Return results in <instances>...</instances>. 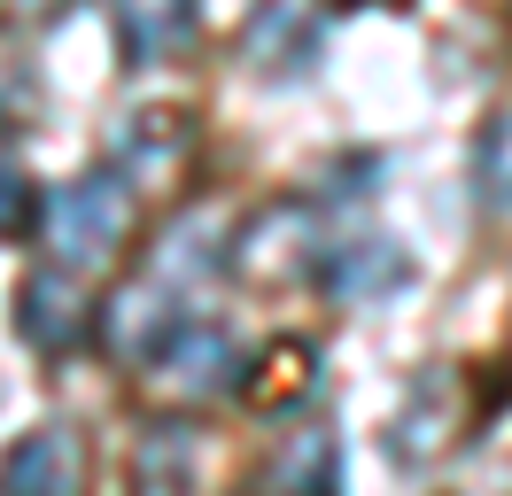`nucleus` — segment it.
Listing matches in <instances>:
<instances>
[{
  "instance_id": "nucleus-2",
  "label": "nucleus",
  "mask_w": 512,
  "mask_h": 496,
  "mask_svg": "<svg viewBox=\"0 0 512 496\" xmlns=\"http://www.w3.org/2000/svg\"><path fill=\"white\" fill-rule=\"evenodd\" d=\"M78 489V442L63 427H32L0 458V496H70Z\"/></svg>"
},
{
  "instance_id": "nucleus-6",
  "label": "nucleus",
  "mask_w": 512,
  "mask_h": 496,
  "mask_svg": "<svg viewBox=\"0 0 512 496\" xmlns=\"http://www.w3.org/2000/svg\"><path fill=\"white\" fill-rule=\"evenodd\" d=\"M272 489L280 496H342V450H334V434L288 442V458L272 465Z\"/></svg>"
},
{
  "instance_id": "nucleus-8",
  "label": "nucleus",
  "mask_w": 512,
  "mask_h": 496,
  "mask_svg": "<svg viewBox=\"0 0 512 496\" xmlns=\"http://www.w3.org/2000/svg\"><path fill=\"white\" fill-rule=\"evenodd\" d=\"M24 225H32V179L0 163V233H24Z\"/></svg>"
},
{
  "instance_id": "nucleus-5",
  "label": "nucleus",
  "mask_w": 512,
  "mask_h": 496,
  "mask_svg": "<svg viewBox=\"0 0 512 496\" xmlns=\"http://www.w3.org/2000/svg\"><path fill=\"white\" fill-rule=\"evenodd\" d=\"M163 365L179 372L187 388H233L241 357H233V341H225L210 318H179V334H171V349H163Z\"/></svg>"
},
{
  "instance_id": "nucleus-3",
  "label": "nucleus",
  "mask_w": 512,
  "mask_h": 496,
  "mask_svg": "<svg viewBox=\"0 0 512 496\" xmlns=\"http://www.w3.org/2000/svg\"><path fill=\"white\" fill-rule=\"evenodd\" d=\"M319 287L326 295H342V303H365V295H388V287H404V248L396 241H350L319 256Z\"/></svg>"
},
{
  "instance_id": "nucleus-1",
  "label": "nucleus",
  "mask_w": 512,
  "mask_h": 496,
  "mask_svg": "<svg viewBox=\"0 0 512 496\" xmlns=\"http://www.w3.org/2000/svg\"><path fill=\"white\" fill-rule=\"evenodd\" d=\"M47 233H55V248H63L70 264H101L117 248V233H125V186L109 179V171L63 186L47 202Z\"/></svg>"
},
{
  "instance_id": "nucleus-4",
  "label": "nucleus",
  "mask_w": 512,
  "mask_h": 496,
  "mask_svg": "<svg viewBox=\"0 0 512 496\" xmlns=\"http://www.w3.org/2000/svg\"><path fill=\"white\" fill-rule=\"evenodd\" d=\"M16 318H24V334H32L39 349H63V341L86 334V303L70 295V279H63V272L24 279V295H16Z\"/></svg>"
},
{
  "instance_id": "nucleus-7",
  "label": "nucleus",
  "mask_w": 512,
  "mask_h": 496,
  "mask_svg": "<svg viewBox=\"0 0 512 496\" xmlns=\"http://www.w3.org/2000/svg\"><path fill=\"white\" fill-rule=\"evenodd\" d=\"M474 171H481V194H489V202H512V117H497L481 132Z\"/></svg>"
}]
</instances>
